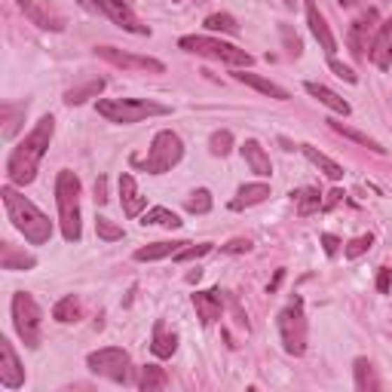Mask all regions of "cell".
<instances>
[{
	"label": "cell",
	"instance_id": "6da1fadb",
	"mask_svg": "<svg viewBox=\"0 0 392 392\" xmlns=\"http://www.w3.org/2000/svg\"><path fill=\"white\" fill-rule=\"evenodd\" d=\"M53 135H55V120L49 114L40 116L37 126L19 141V147H13L10 160H6V178H10V184L25 187L37 178L40 160H43V154L49 150Z\"/></svg>",
	"mask_w": 392,
	"mask_h": 392
},
{
	"label": "cell",
	"instance_id": "7a4b0ae2",
	"mask_svg": "<svg viewBox=\"0 0 392 392\" xmlns=\"http://www.w3.org/2000/svg\"><path fill=\"white\" fill-rule=\"evenodd\" d=\"M0 196H4V205H6V215H10L13 227L19 230L31 245L49 243V236H53V224H49V218L31 203V199H25L13 184H6L4 190H0Z\"/></svg>",
	"mask_w": 392,
	"mask_h": 392
},
{
	"label": "cell",
	"instance_id": "3957f363",
	"mask_svg": "<svg viewBox=\"0 0 392 392\" xmlns=\"http://www.w3.org/2000/svg\"><path fill=\"white\" fill-rule=\"evenodd\" d=\"M55 203H58V224L62 236L68 243H80V178L71 169H62L55 175Z\"/></svg>",
	"mask_w": 392,
	"mask_h": 392
},
{
	"label": "cell",
	"instance_id": "277c9868",
	"mask_svg": "<svg viewBox=\"0 0 392 392\" xmlns=\"http://www.w3.org/2000/svg\"><path fill=\"white\" fill-rule=\"evenodd\" d=\"M95 111L111 123L132 126V123H141V120H147V116H165L169 107L160 102H147V98H98Z\"/></svg>",
	"mask_w": 392,
	"mask_h": 392
},
{
	"label": "cell",
	"instance_id": "5b68a950",
	"mask_svg": "<svg viewBox=\"0 0 392 392\" xmlns=\"http://www.w3.org/2000/svg\"><path fill=\"white\" fill-rule=\"evenodd\" d=\"M181 156H184V141L175 135L172 129H163L150 141L147 156L144 160H135V165L147 175H163V172H172L181 163Z\"/></svg>",
	"mask_w": 392,
	"mask_h": 392
},
{
	"label": "cell",
	"instance_id": "8992f818",
	"mask_svg": "<svg viewBox=\"0 0 392 392\" xmlns=\"http://www.w3.org/2000/svg\"><path fill=\"white\" fill-rule=\"evenodd\" d=\"M178 46L187 49V53H194V55L218 58V62H227V65H243V68H252V65H255L252 53H245V49H239L233 43H224V40H215V37L190 34V37H181Z\"/></svg>",
	"mask_w": 392,
	"mask_h": 392
},
{
	"label": "cell",
	"instance_id": "52a82bcc",
	"mask_svg": "<svg viewBox=\"0 0 392 392\" xmlns=\"http://www.w3.org/2000/svg\"><path fill=\"white\" fill-rule=\"evenodd\" d=\"M13 322H15L19 337L25 340V346L37 349L40 346V325H43V310H40L34 295H28V291H15L13 295Z\"/></svg>",
	"mask_w": 392,
	"mask_h": 392
},
{
	"label": "cell",
	"instance_id": "ba28073f",
	"mask_svg": "<svg viewBox=\"0 0 392 392\" xmlns=\"http://www.w3.org/2000/svg\"><path fill=\"white\" fill-rule=\"evenodd\" d=\"M279 334H282V344H285L288 356H304L306 353V334H310V325H306L304 300L300 297L279 313Z\"/></svg>",
	"mask_w": 392,
	"mask_h": 392
},
{
	"label": "cell",
	"instance_id": "9c48e42d",
	"mask_svg": "<svg viewBox=\"0 0 392 392\" xmlns=\"http://www.w3.org/2000/svg\"><path fill=\"white\" fill-rule=\"evenodd\" d=\"M86 368L98 374V377H107L114 383H129V353L120 346H104L89 353Z\"/></svg>",
	"mask_w": 392,
	"mask_h": 392
},
{
	"label": "cell",
	"instance_id": "30bf717a",
	"mask_svg": "<svg viewBox=\"0 0 392 392\" xmlns=\"http://www.w3.org/2000/svg\"><path fill=\"white\" fill-rule=\"evenodd\" d=\"M95 55L104 58V62L114 65V68H123V71H132V74H165V65L160 62V58H150V55L123 53V49H114V46H98Z\"/></svg>",
	"mask_w": 392,
	"mask_h": 392
},
{
	"label": "cell",
	"instance_id": "8fae6325",
	"mask_svg": "<svg viewBox=\"0 0 392 392\" xmlns=\"http://www.w3.org/2000/svg\"><path fill=\"white\" fill-rule=\"evenodd\" d=\"M377 31H380V15H377V10L362 13L353 25H349L346 43H349V49H353L356 58H368L374 40H377Z\"/></svg>",
	"mask_w": 392,
	"mask_h": 392
},
{
	"label": "cell",
	"instance_id": "7c38bea8",
	"mask_svg": "<svg viewBox=\"0 0 392 392\" xmlns=\"http://www.w3.org/2000/svg\"><path fill=\"white\" fill-rule=\"evenodd\" d=\"M83 6L107 15V19H111L114 25H120L123 31H132V34H150V28L138 22V15L132 13V6L123 4V0H83Z\"/></svg>",
	"mask_w": 392,
	"mask_h": 392
},
{
	"label": "cell",
	"instance_id": "4fadbf2b",
	"mask_svg": "<svg viewBox=\"0 0 392 392\" xmlns=\"http://www.w3.org/2000/svg\"><path fill=\"white\" fill-rule=\"evenodd\" d=\"M0 383H4L6 389H19L25 383V368L19 362V356H15V349L10 340H0Z\"/></svg>",
	"mask_w": 392,
	"mask_h": 392
},
{
	"label": "cell",
	"instance_id": "5bb4252c",
	"mask_svg": "<svg viewBox=\"0 0 392 392\" xmlns=\"http://www.w3.org/2000/svg\"><path fill=\"white\" fill-rule=\"evenodd\" d=\"M304 6H306V25H310L313 37L319 40V46L325 49V53L334 55L337 40H334V34H331V28H328V22H325V15L319 13V6H316V0H304Z\"/></svg>",
	"mask_w": 392,
	"mask_h": 392
},
{
	"label": "cell",
	"instance_id": "9a60e30c",
	"mask_svg": "<svg viewBox=\"0 0 392 392\" xmlns=\"http://www.w3.org/2000/svg\"><path fill=\"white\" fill-rule=\"evenodd\" d=\"M194 306L199 313V319H203V325H212L215 319H221V310H224V295L218 288L212 291H196L194 295Z\"/></svg>",
	"mask_w": 392,
	"mask_h": 392
},
{
	"label": "cell",
	"instance_id": "2e32d148",
	"mask_svg": "<svg viewBox=\"0 0 392 392\" xmlns=\"http://www.w3.org/2000/svg\"><path fill=\"white\" fill-rule=\"evenodd\" d=\"M120 203H123V212H126V218H138L141 212H144L147 199L138 194V184L132 175H120Z\"/></svg>",
	"mask_w": 392,
	"mask_h": 392
},
{
	"label": "cell",
	"instance_id": "e0dca14e",
	"mask_svg": "<svg viewBox=\"0 0 392 392\" xmlns=\"http://www.w3.org/2000/svg\"><path fill=\"white\" fill-rule=\"evenodd\" d=\"M239 150H243V160L248 163V169H252L257 178H270V175H273V163H270V156H266V150L261 147V141L248 138Z\"/></svg>",
	"mask_w": 392,
	"mask_h": 392
},
{
	"label": "cell",
	"instance_id": "ac0fdd59",
	"mask_svg": "<svg viewBox=\"0 0 392 392\" xmlns=\"http://www.w3.org/2000/svg\"><path fill=\"white\" fill-rule=\"evenodd\" d=\"M304 89H306V93H310L313 98H319V102H322L325 107H331L334 114H340V116H349V111H353V107H349V102H344V98H340V95L334 93V89L322 86V83H316V80H306V83H304Z\"/></svg>",
	"mask_w": 392,
	"mask_h": 392
},
{
	"label": "cell",
	"instance_id": "d6986e66",
	"mask_svg": "<svg viewBox=\"0 0 392 392\" xmlns=\"http://www.w3.org/2000/svg\"><path fill=\"white\" fill-rule=\"evenodd\" d=\"M239 83H245V86H252L257 89V93H264V95H270V98H276V102H288V93L282 86H276L273 80H264L261 74H252V71H236L233 74Z\"/></svg>",
	"mask_w": 392,
	"mask_h": 392
},
{
	"label": "cell",
	"instance_id": "ffe728a7",
	"mask_svg": "<svg viewBox=\"0 0 392 392\" xmlns=\"http://www.w3.org/2000/svg\"><path fill=\"white\" fill-rule=\"evenodd\" d=\"M266 196H270V187L266 184H245V187H239V194L230 199V208L233 212H245V208H252V205H261Z\"/></svg>",
	"mask_w": 392,
	"mask_h": 392
},
{
	"label": "cell",
	"instance_id": "44dd1931",
	"mask_svg": "<svg viewBox=\"0 0 392 392\" xmlns=\"http://www.w3.org/2000/svg\"><path fill=\"white\" fill-rule=\"evenodd\" d=\"M371 62L377 65V68L386 71L389 65H392V28H386V25H380V31H377V40H374V46H371Z\"/></svg>",
	"mask_w": 392,
	"mask_h": 392
},
{
	"label": "cell",
	"instance_id": "7402d4cb",
	"mask_svg": "<svg viewBox=\"0 0 392 392\" xmlns=\"http://www.w3.org/2000/svg\"><path fill=\"white\" fill-rule=\"evenodd\" d=\"M300 150H304V156L325 175V178H331V181H340V178H344V165H337L334 160H331V156H325L322 150H316L313 144H304Z\"/></svg>",
	"mask_w": 392,
	"mask_h": 392
},
{
	"label": "cell",
	"instance_id": "603a6c76",
	"mask_svg": "<svg viewBox=\"0 0 392 392\" xmlns=\"http://www.w3.org/2000/svg\"><path fill=\"white\" fill-rule=\"evenodd\" d=\"M37 261H34V255H28V252H19L13 243H4L0 245V266L4 270H31Z\"/></svg>",
	"mask_w": 392,
	"mask_h": 392
},
{
	"label": "cell",
	"instance_id": "cb8c5ba5",
	"mask_svg": "<svg viewBox=\"0 0 392 392\" xmlns=\"http://www.w3.org/2000/svg\"><path fill=\"white\" fill-rule=\"evenodd\" d=\"M328 126H331V132H337V135H344V138H349V141H356V144H362V147L374 150V154H386V147H383L380 141H374L371 135H365V132H358V129H353V126H346V123L328 120Z\"/></svg>",
	"mask_w": 392,
	"mask_h": 392
},
{
	"label": "cell",
	"instance_id": "d4e9b609",
	"mask_svg": "<svg viewBox=\"0 0 392 392\" xmlns=\"http://www.w3.org/2000/svg\"><path fill=\"white\" fill-rule=\"evenodd\" d=\"M150 349H154L156 358H172L175 349H178V334H169L165 331L163 322L154 325V344H150Z\"/></svg>",
	"mask_w": 392,
	"mask_h": 392
},
{
	"label": "cell",
	"instance_id": "484cf974",
	"mask_svg": "<svg viewBox=\"0 0 392 392\" xmlns=\"http://www.w3.org/2000/svg\"><path fill=\"white\" fill-rule=\"evenodd\" d=\"M187 243H150V245H144V248H138L135 252V261H163V257H175L184 248Z\"/></svg>",
	"mask_w": 392,
	"mask_h": 392
},
{
	"label": "cell",
	"instance_id": "4316f807",
	"mask_svg": "<svg viewBox=\"0 0 392 392\" xmlns=\"http://www.w3.org/2000/svg\"><path fill=\"white\" fill-rule=\"evenodd\" d=\"M353 371H356V389H358V392H374V389H380V380H377V374H374V365L368 362V358H356Z\"/></svg>",
	"mask_w": 392,
	"mask_h": 392
},
{
	"label": "cell",
	"instance_id": "83f0119b",
	"mask_svg": "<svg viewBox=\"0 0 392 392\" xmlns=\"http://www.w3.org/2000/svg\"><path fill=\"white\" fill-rule=\"evenodd\" d=\"M141 224H144V227H169V230H178L184 221H181L175 212H169V208L156 205V208H150V212H144Z\"/></svg>",
	"mask_w": 392,
	"mask_h": 392
},
{
	"label": "cell",
	"instance_id": "f1b7e54d",
	"mask_svg": "<svg viewBox=\"0 0 392 392\" xmlns=\"http://www.w3.org/2000/svg\"><path fill=\"white\" fill-rule=\"evenodd\" d=\"M102 89H104V80L98 77V80H89V83H83V86H77V89H68L65 93V104H83L86 98H95V95H102Z\"/></svg>",
	"mask_w": 392,
	"mask_h": 392
},
{
	"label": "cell",
	"instance_id": "f546056e",
	"mask_svg": "<svg viewBox=\"0 0 392 392\" xmlns=\"http://www.w3.org/2000/svg\"><path fill=\"white\" fill-rule=\"evenodd\" d=\"M165 383H169V377H165V371L160 365H144L138 374V386L144 392H156V389H163Z\"/></svg>",
	"mask_w": 392,
	"mask_h": 392
},
{
	"label": "cell",
	"instance_id": "4dcf8cb0",
	"mask_svg": "<svg viewBox=\"0 0 392 392\" xmlns=\"http://www.w3.org/2000/svg\"><path fill=\"white\" fill-rule=\"evenodd\" d=\"M53 319L55 322H77L80 319V300L74 297V295H68V297H62L58 304L53 306Z\"/></svg>",
	"mask_w": 392,
	"mask_h": 392
},
{
	"label": "cell",
	"instance_id": "1f68e13d",
	"mask_svg": "<svg viewBox=\"0 0 392 392\" xmlns=\"http://www.w3.org/2000/svg\"><path fill=\"white\" fill-rule=\"evenodd\" d=\"M297 196V215L300 218H306V215H313V212H319L322 208V194L316 187H304Z\"/></svg>",
	"mask_w": 392,
	"mask_h": 392
},
{
	"label": "cell",
	"instance_id": "d6a6232c",
	"mask_svg": "<svg viewBox=\"0 0 392 392\" xmlns=\"http://www.w3.org/2000/svg\"><path fill=\"white\" fill-rule=\"evenodd\" d=\"M205 28L208 31H224V34H239V25L236 19H233L230 13H212V15H205Z\"/></svg>",
	"mask_w": 392,
	"mask_h": 392
},
{
	"label": "cell",
	"instance_id": "836d02e7",
	"mask_svg": "<svg viewBox=\"0 0 392 392\" xmlns=\"http://www.w3.org/2000/svg\"><path fill=\"white\" fill-rule=\"evenodd\" d=\"M208 147H212L215 156H227L230 150H233V132H230V129L212 132V138H208Z\"/></svg>",
	"mask_w": 392,
	"mask_h": 392
},
{
	"label": "cell",
	"instance_id": "e575fe53",
	"mask_svg": "<svg viewBox=\"0 0 392 392\" xmlns=\"http://www.w3.org/2000/svg\"><path fill=\"white\" fill-rule=\"evenodd\" d=\"M25 111H28V104H4V120H6L4 138H13L19 132V114H25Z\"/></svg>",
	"mask_w": 392,
	"mask_h": 392
},
{
	"label": "cell",
	"instance_id": "d590c367",
	"mask_svg": "<svg viewBox=\"0 0 392 392\" xmlns=\"http://www.w3.org/2000/svg\"><path fill=\"white\" fill-rule=\"evenodd\" d=\"M95 233L102 243H116V239H123V227L114 224L111 218H95Z\"/></svg>",
	"mask_w": 392,
	"mask_h": 392
},
{
	"label": "cell",
	"instance_id": "8d00e7d4",
	"mask_svg": "<svg viewBox=\"0 0 392 392\" xmlns=\"http://www.w3.org/2000/svg\"><path fill=\"white\" fill-rule=\"evenodd\" d=\"M187 212L190 215H208L212 212V194H208V190H194L187 199Z\"/></svg>",
	"mask_w": 392,
	"mask_h": 392
},
{
	"label": "cell",
	"instance_id": "74e56055",
	"mask_svg": "<svg viewBox=\"0 0 392 392\" xmlns=\"http://www.w3.org/2000/svg\"><path fill=\"white\" fill-rule=\"evenodd\" d=\"M371 245H374V236H371V233H365V236H356L353 243L344 245V255H346V257H362Z\"/></svg>",
	"mask_w": 392,
	"mask_h": 392
},
{
	"label": "cell",
	"instance_id": "f35d334b",
	"mask_svg": "<svg viewBox=\"0 0 392 392\" xmlns=\"http://www.w3.org/2000/svg\"><path fill=\"white\" fill-rule=\"evenodd\" d=\"M208 252H212V245H208V243H203V245H190V243H187L178 255H175V261H178V264H187V261H196V257H203V255H208Z\"/></svg>",
	"mask_w": 392,
	"mask_h": 392
},
{
	"label": "cell",
	"instance_id": "ab89813d",
	"mask_svg": "<svg viewBox=\"0 0 392 392\" xmlns=\"http://www.w3.org/2000/svg\"><path fill=\"white\" fill-rule=\"evenodd\" d=\"M328 65H331V71H334V74H337L340 80H346V83H358V77H356V71H353V68H346L344 62H337L334 55H331V62H328Z\"/></svg>",
	"mask_w": 392,
	"mask_h": 392
},
{
	"label": "cell",
	"instance_id": "60d3db41",
	"mask_svg": "<svg viewBox=\"0 0 392 392\" xmlns=\"http://www.w3.org/2000/svg\"><path fill=\"white\" fill-rule=\"evenodd\" d=\"M221 252H227V255H245V252H252V243H248V239H230L227 245H221Z\"/></svg>",
	"mask_w": 392,
	"mask_h": 392
},
{
	"label": "cell",
	"instance_id": "b9f144b4",
	"mask_svg": "<svg viewBox=\"0 0 392 392\" xmlns=\"http://www.w3.org/2000/svg\"><path fill=\"white\" fill-rule=\"evenodd\" d=\"M322 245H325V255H337L344 243H340L337 236H331V233H322Z\"/></svg>",
	"mask_w": 392,
	"mask_h": 392
},
{
	"label": "cell",
	"instance_id": "7bdbcfd3",
	"mask_svg": "<svg viewBox=\"0 0 392 392\" xmlns=\"http://www.w3.org/2000/svg\"><path fill=\"white\" fill-rule=\"evenodd\" d=\"M340 199H344V190H331V194H325V199H322V212H331Z\"/></svg>",
	"mask_w": 392,
	"mask_h": 392
},
{
	"label": "cell",
	"instance_id": "ee69618b",
	"mask_svg": "<svg viewBox=\"0 0 392 392\" xmlns=\"http://www.w3.org/2000/svg\"><path fill=\"white\" fill-rule=\"evenodd\" d=\"M389 282H392V270H389V266H383L380 276H377V291H380V295H386V291H389Z\"/></svg>",
	"mask_w": 392,
	"mask_h": 392
},
{
	"label": "cell",
	"instance_id": "f6af8a7d",
	"mask_svg": "<svg viewBox=\"0 0 392 392\" xmlns=\"http://www.w3.org/2000/svg\"><path fill=\"white\" fill-rule=\"evenodd\" d=\"M95 203H98V205L107 203V178H98V181H95Z\"/></svg>",
	"mask_w": 392,
	"mask_h": 392
},
{
	"label": "cell",
	"instance_id": "bcb514c9",
	"mask_svg": "<svg viewBox=\"0 0 392 392\" xmlns=\"http://www.w3.org/2000/svg\"><path fill=\"white\" fill-rule=\"evenodd\" d=\"M282 279H285V270H276V276H273V282H270V295L282 285Z\"/></svg>",
	"mask_w": 392,
	"mask_h": 392
},
{
	"label": "cell",
	"instance_id": "7dc6e473",
	"mask_svg": "<svg viewBox=\"0 0 392 392\" xmlns=\"http://www.w3.org/2000/svg\"><path fill=\"white\" fill-rule=\"evenodd\" d=\"M337 4H340V6H356L358 0H337Z\"/></svg>",
	"mask_w": 392,
	"mask_h": 392
},
{
	"label": "cell",
	"instance_id": "c3c4849f",
	"mask_svg": "<svg viewBox=\"0 0 392 392\" xmlns=\"http://www.w3.org/2000/svg\"><path fill=\"white\" fill-rule=\"evenodd\" d=\"M19 4H22V6H31V0H19Z\"/></svg>",
	"mask_w": 392,
	"mask_h": 392
},
{
	"label": "cell",
	"instance_id": "681fc988",
	"mask_svg": "<svg viewBox=\"0 0 392 392\" xmlns=\"http://www.w3.org/2000/svg\"><path fill=\"white\" fill-rule=\"evenodd\" d=\"M123 4H129V6H132V0H123Z\"/></svg>",
	"mask_w": 392,
	"mask_h": 392
}]
</instances>
